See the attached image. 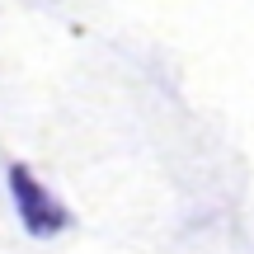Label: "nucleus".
<instances>
[{
	"instance_id": "nucleus-1",
	"label": "nucleus",
	"mask_w": 254,
	"mask_h": 254,
	"mask_svg": "<svg viewBox=\"0 0 254 254\" xmlns=\"http://www.w3.org/2000/svg\"><path fill=\"white\" fill-rule=\"evenodd\" d=\"M9 198H14V212H19V221H24V231L33 240H47V236L71 226V212L38 184V174L28 165H9Z\"/></svg>"
}]
</instances>
